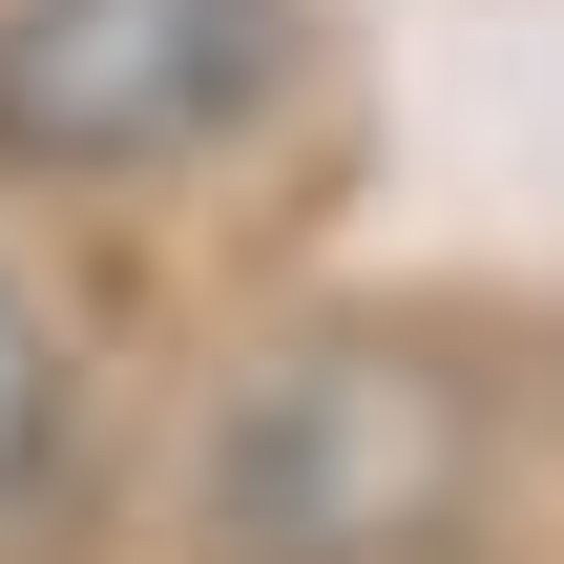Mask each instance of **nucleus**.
<instances>
[{
	"instance_id": "f03ea898",
	"label": "nucleus",
	"mask_w": 564,
	"mask_h": 564,
	"mask_svg": "<svg viewBox=\"0 0 564 564\" xmlns=\"http://www.w3.org/2000/svg\"><path fill=\"white\" fill-rule=\"evenodd\" d=\"M293 0H0V167L42 188H126L188 167L272 105Z\"/></svg>"
},
{
	"instance_id": "7ed1b4c3",
	"label": "nucleus",
	"mask_w": 564,
	"mask_h": 564,
	"mask_svg": "<svg viewBox=\"0 0 564 564\" xmlns=\"http://www.w3.org/2000/svg\"><path fill=\"white\" fill-rule=\"evenodd\" d=\"M42 460H63V335L0 293V523L42 502Z\"/></svg>"
},
{
	"instance_id": "f257e3e1",
	"label": "nucleus",
	"mask_w": 564,
	"mask_h": 564,
	"mask_svg": "<svg viewBox=\"0 0 564 564\" xmlns=\"http://www.w3.org/2000/svg\"><path fill=\"white\" fill-rule=\"evenodd\" d=\"M481 440L419 356L377 335H314V356H251L188 440V544L209 564H419L460 523Z\"/></svg>"
}]
</instances>
